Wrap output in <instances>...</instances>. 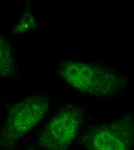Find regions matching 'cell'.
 I'll list each match as a JSON object with an SVG mask.
<instances>
[{
  "mask_svg": "<svg viewBox=\"0 0 134 150\" xmlns=\"http://www.w3.org/2000/svg\"><path fill=\"white\" fill-rule=\"evenodd\" d=\"M86 139L88 146L93 150H123L127 148L125 139L108 128L90 133Z\"/></svg>",
  "mask_w": 134,
  "mask_h": 150,
  "instance_id": "cell-4",
  "label": "cell"
},
{
  "mask_svg": "<svg viewBox=\"0 0 134 150\" xmlns=\"http://www.w3.org/2000/svg\"><path fill=\"white\" fill-rule=\"evenodd\" d=\"M82 114L77 108L62 110L45 127L40 143L49 150H64L73 142L78 133Z\"/></svg>",
  "mask_w": 134,
  "mask_h": 150,
  "instance_id": "cell-3",
  "label": "cell"
},
{
  "mask_svg": "<svg viewBox=\"0 0 134 150\" xmlns=\"http://www.w3.org/2000/svg\"><path fill=\"white\" fill-rule=\"evenodd\" d=\"M16 71V62L8 43L0 37V77L13 75Z\"/></svg>",
  "mask_w": 134,
  "mask_h": 150,
  "instance_id": "cell-5",
  "label": "cell"
},
{
  "mask_svg": "<svg viewBox=\"0 0 134 150\" xmlns=\"http://www.w3.org/2000/svg\"><path fill=\"white\" fill-rule=\"evenodd\" d=\"M60 72L71 86L88 94L110 95L121 84L120 77L112 72L86 63L67 61L61 65Z\"/></svg>",
  "mask_w": 134,
  "mask_h": 150,
  "instance_id": "cell-2",
  "label": "cell"
},
{
  "mask_svg": "<svg viewBox=\"0 0 134 150\" xmlns=\"http://www.w3.org/2000/svg\"><path fill=\"white\" fill-rule=\"evenodd\" d=\"M49 107L48 100L40 96L28 97L12 106L0 133V145L15 144L38 124Z\"/></svg>",
  "mask_w": 134,
  "mask_h": 150,
  "instance_id": "cell-1",
  "label": "cell"
}]
</instances>
